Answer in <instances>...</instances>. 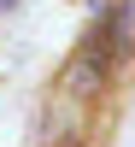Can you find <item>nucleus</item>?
Masks as SVG:
<instances>
[{"mask_svg":"<svg viewBox=\"0 0 135 147\" xmlns=\"http://www.w3.org/2000/svg\"><path fill=\"white\" fill-rule=\"evenodd\" d=\"M12 6H18V0H0V12H12Z\"/></svg>","mask_w":135,"mask_h":147,"instance_id":"obj_1","label":"nucleus"}]
</instances>
